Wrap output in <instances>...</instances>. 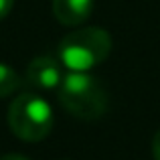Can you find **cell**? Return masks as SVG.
Wrapping results in <instances>:
<instances>
[{
  "label": "cell",
  "mask_w": 160,
  "mask_h": 160,
  "mask_svg": "<svg viewBox=\"0 0 160 160\" xmlns=\"http://www.w3.org/2000/svg\"><path fill=\"white\" fill-rule=\"evenodd\" d=\"M65 160H67V158H65Z\"/></svg>",
  "instance_id": "30bf717a"
},
{
  "label": "cell",
  "mask_w": 160,
  "mask_h": 160,
  "mask_svg": "<svg viewBox=\"0 0 160 160\" xmlns=\"http://www.w3.org/2000/svg\"><path fill=\"white\" fill-rule=\"evenodd\" d=\"M152 156H154V160H160V130L156 132V136L152 140Z\"/></svg>",
  "instance_id": "ba28073f"
},
{
  "label": "cell",
  "mask_w": 160,
  "mask_h": 160,
  "mask_svg": "<svg viewBox=\"0 0 160 160\" xmlns=\"http://www.w3.org/2000/svg\"><path fill=\"white\" fill-rule=\"evenodd\" d=\"M109 51H112V37L108 31L98 27H87L69 32L59 43L61 65L75 73H87L95 65L106 61Z\"/></svg>",
  "instance_id": "6da1fadb"
},
{
  "label": "cell",
  "mask_w": 160,
  "mask_h": 160,
  "mask_svg": "<svg viewBox=\"0 0 160 160\" xmlns=\"http://www.w3.org/2000/svg\"><path fill=\"white\" fill-rule=\"evenodd\" d=\"M59 102L69 113L79 120H98L108 108V95L98 77L89 73H69L57 89Z\"/></svg>",
  "instance_id": "7a4b0ae2"
},
{
  "label": "cell",
  "mask_w": 160,
  "mask_h": 160,
  "mask_svg": "<svg viewBox=\"0 0 160 160\" xmlns=\"http://www.w3.org/2000/svg\"><path fill=\"white\" fill-rule=\"evenodd\" d=\"M93 12V0H53V14L61 24L77 27Z\"/></svg>",
  "instance_id": "5b68a950"
},
{
  "label": "cell",
  "mask_w": 160,
  "mask_h": 160,
  "mask_svg": "<svg viewBox=\"0 0 160 160\" xmlns=\"http://www.w3.org/2000/svg\"><path fill=\"white\" fill-rule=\"evenodd\" d=\"M63 71H61V63L53 57H37L28 63L27 73H24V81L28 87L39 91H51V89H59L63 81Z\"/></svg>",
  "instance_id": "277c9868"
},
{
  "label": "cell",
  "mask_w": 160,
  "mask_h": 160,
  "mask_svg": "<svg viewBox=\"0 0 160 160\" xmlns=\"http://www.w3.org/2000/svg\"><path fill=\"white\" fill-rule=\"evenodd\" d=\"M20 87V77L10 65L0 63V98H8Z\"/></svg>",
  "instance_id": "8992f818"
},
{
  "label": "cell",
  "mask_w": 160,
  "mask_h": 160,
  "mask_svg": "<svg viewBox=\"0 0 160 160\" xmlns=\"http://www.w3.org/2000/svg\"><path fill=\"white\" fill-rule=\"evenodd\" d=\"M12 6H14V0H0V20L6 18L8 12L12 10Z\"/></svg>",
  "instance_id": "52a82bcc"
},
{
  "label": "cell",
  "mask_w": 160,
  "mask_h": 160,
  "mask_svg": "<svg viewBox=\"0 0 160 160\" xmlns=\"http://www.w3.org/2000/svg\"><path fill=\"white\" fill-rule=\"evenodd\" d=\"M53 109L37 93H20L8 108V126L24 142H39L53 130Z\"/></svg>",
  "instance_id": "3957f363"
},
{
  "label": "cell",
  "mask_w": 160,
  "mask_h": 160,
  "mask_svg": "<svg viewBox=\"0 0 160 160\" xmlns=\"http://www.w3.org/2000/svg\"><path fill=\"white\" fill-rule=\"evenodd\" d=\"M0 160H28L27 156H22V154H4V156H0Z\"/></svg>",
  "instance_id": "9c48e42d"
}]
</instances>
